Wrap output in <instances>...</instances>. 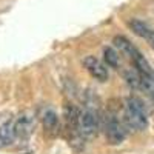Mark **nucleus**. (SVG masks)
<instances>
[{"mask_svg": "<svg viewBox=\"0 0 154 154\" xmlns=\"http://www.w3.org/2000/svg\"><path fill=\"white\" fill-rule=\"evenodd\" d=\"M112 42H114V45L117 46V49L120 51L122 54H125V56H128L131 59V62L134 63V66L137 68V71L140 74L152 77V71H151V68L148 65V62L145 60V57L139 53V49L130 40H126V38L122 37V35H117V37H114Z\"/></svg>", "mask_w": 154, "mask_h": 154, "instance_id": "f257e3e1", "label": "nucleus"}, {"mask_svg": "<svg viewBox=\"0 0 154 154\" xmlns=\"http://www.w3.org/2000/svg\"><path fill=\"white\" fill-rule=\"evenodd\" d=\"M125 119L126 123L137 131H143L148 126L146 111L142 100L137 97H130L125 103Z\"/></svg>", "mask_w": 154, "mask_h": 154, "instance_id": "f03ea898", "label": "nucleus"}, {"mask_svg": "<svg viewBox=\"0 0 154 154\" xmlns=\"http://www.w3.org/2000/svg\"><path fill=\"white\" fill-rule=\"evenodd\" d=\"M99 130V114L93 108H86L80 112L79 133L85 137H93Z\"/></svg>", "mask_w": 154, "mask_h": 154, "instance_id": "7ed1b4c3", "label": "nucleus"}, {"mask_svg": "<svg viewBox=\"0 0 154 154\" xmlns=\"http://www.w3.org/2000/svg\"><path fill=\"white\" fill-rule=\"evenodd\" d=\"M34 126H35V120H34V116L28 111H25L22 114L17 116V119H14V128H16V136L17 139H28L32 131H34Z\"/></svg>", "mask_w": 154, "mask_h": 154, "instance_id": "20e7f679", "label": "nucleus"}, {"mask_svg": "<svg viewBox=\"0 0 154 154\" xmlns=\"http://www.w3.org/2000/svg\"><path fill=\"white\" fill-rule=\"evenodd\" d=\"M105 131H106V139L111 145H119L125 139V130L117 120L116 116H108L105 120Z\"/></svg>", "mask_w": 154, "mask_h": 154, "instance_id": "39448f33", "label": "nucleus"}, {"mask_svg": "<svg viewBox=\"0 0 154 154\" xmlns=\"http://www.w3.org/2000/svg\"><path fill=\"white\" fill-rule=\"evenodd\" d=\"M83 66H85V69L91 74L94 79H97L99 82L108 80V69H106V66H105L100 60H97L96 57H93V56L85 57V59H83Z\"/></svg>", "mask_w": 154, "mask_h": 154, "instance_id": "423d86ee", "label": "nucleus"}, {"mask_svg": "<svg viewBox=\"0 0 154 154\" xmlns=\"http://www.w3.org/2000/svg\"><path fill=\"white\" fill-rule=\"evenodd\" d=\"M17 139L16 128H14V119H8L0 125V143L2 145H11Z\"/></svg>", "mask_w": 154, "mask_h": 154, "instance_id": "0eeeda50", "label": "nucleus"}, {"mask_svg": "<svg viewBox=\"0 0 154 154\" xmlns=\"http://www.w3.org/2000/svg\"><path fill=\"white\" fill-rule=\"evenodd\" d=\"M103 57H105V63L108 66L112 68H119V53L111 46H106L103 49Z\"/></svg>", "mask_w": 154, "mask_h": 154, "instance_id": "6e6552de", "label": "nucleus"}, {"mask_svg": "<svg viewBox=\"0 0 154 154\" xmlns=\"http://www.w3.org/2000/svg\"><path fill=\"white\" fill-rule=\"evenodd\" d=\"M43 125H45V128L48 131H56V128L59 125V117L53 109H48L43 114Z\"/></svg>", "mask_w": 154, "mask_h": 154, "instance_id": "1a4fd4ad", "label": "nucleus"}, {"mask_svg": "<svg viewBox=\"0 0 154 154\" xmlns=\"http://www.w3.org/2000/svg\"><path fill=\"white\" fill-rule=\"evenodd\" d=\"M130 26L131 29L134 31V34H137L139 37H142V38H146V35L149 34V28L146 26V25L143 22H140V20H131L130 22Z\"/></svg>", "mask_w": 154, "mask_h": 154, "instance_id": "9d476101", "label": "nucleus"}, {"mask_svg": "<svg viewBox=\"0 0 154 154\" xmlns=\"http://www.w3.org/2000/svg\"><path fill=\"white\" fill-rule=\"evenodd\" d=\"M145 40H146V42L149 43V46L154 49V31H152V29L149 31V34L146 35V38H145Z\"/></svg>", "mask_w": 154, "mask_h": 154, "instance_id": "9b49d317", "label": "nucleus"}, {"mask_svg": "<svg viewBox=\"0 0 154 154\" xmlns=\"http://www.w3.org/2000/svg\"><path fill=\"white\" fill-rule=\"evenodd\" d=\"M148 94H149V96H151V99H152V100H154V88H152V89H151V91H149V93H148Z\"/></svg>", "mask_w": 154, "mask_h": 154, "instance_id": "f8f14e48", "label": "nucleus"}]
</instances>
